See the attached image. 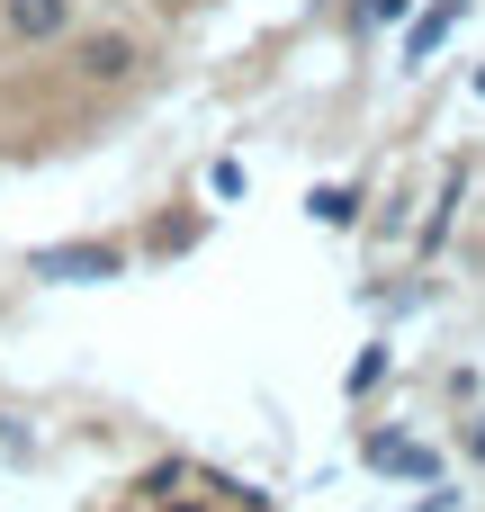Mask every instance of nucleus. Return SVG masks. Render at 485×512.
Segmentation results:
<instances>
[{
	"mask_svg": "<svg viewBox=\"0 0 485 512\" xmlns=\"http://www.w3.org/2000/svg\"><path fill=\"white\" fill-rule=\"evenodd\" d=\"M81 72H90V81H126V72H135V45H126V36H81Z\"/></svg>",
	"mask_w": 485,
	"mask_h": 512,
	"instance_id": "3",
	"label": "nucleus"
},
{
	"mask_svg": "<svg viewBox=\"0 0 485 512\" xmlns=\"http://www.w3.org/2000/svg\"><path fill=\"white\" fill-rule=\"evenodd\" d=\"M36 270H45V279H117L126 252H117V243H54V252H36Z\"/></svg>",
	"mask_w": 485,
	"mask_h": 512,
	"instance_id": "1",
	"label": "nucleus"
},
{
	"mask_svg": "<svg viewBox=\"0 0 485 512\" xmlns=\"http://www.w3.org/2000/svg\"><path fill=\"white\" fill-rule=\"evenodd\" d=\"M360 18H405V0H369V9H360Z\"/></svg>",
	"mask_w": 485,
	"mask_h": 512,
	"instance_id": "6",
	"label": "nucleus"
},
{
	"mask_svg": "<svg viewBox=\"0 0 485 512\" xmlns=\"http://www.w3.org/2000/svg\"><path fill=\"white\" fill-rule=\"evenodd\" d=\"M468 450H477V459H485V423H477V432H468Z\"/></svg>",
	"mask_w": 485,
	"mask_h": 512,
	"instance_id": "7",
	"label": "nucleus"
},
{
	"mask_svg": "<svg viewBox=\"0 0 485 512\" xmlns=\"http://www.w3.org/2000/svg\"><path fill=\"white\" fill-rule=\"evenodd\" d=\"M450 27H459V0H441V9H432V18H423V27H414V54H432V45H441V36H450Z\"/></svg>",
	"mask_w": 485,
	"mask_h": 512,
	"instance_id": "5",
	"label": "nucleus"
},
{
	"mask_svg": "<svg viewBox=\"0 0 485 512\" xmlns=\"http://www.w3.org/2000/svg\"><path fill=\"white\" fill-rule=\"evenodd\" d=\"M369 459H378V468H405V477H432V459H423L414 441H369Z\"/></svg>",
	"mask_w": 485,
	"mask_h": 512,
	"instance_id": "4",
	"label": "nucleus"
},
{
	"mask_svg": "<svg viewBox=\"0 0 485 512\" xmlns=\"http://www.w3.org/2000/svg\"><path fill=\"white\" fill-rule=\"evenodd\" d=\"M0 18H9V36H18V45H45V36H63V27H72V0H0Z\"/></svg>",
	"mask_w": 485,
	"mask_h": 512,
	"instance_id": "2",
	"label": "nucleus"
}]
</instances>
